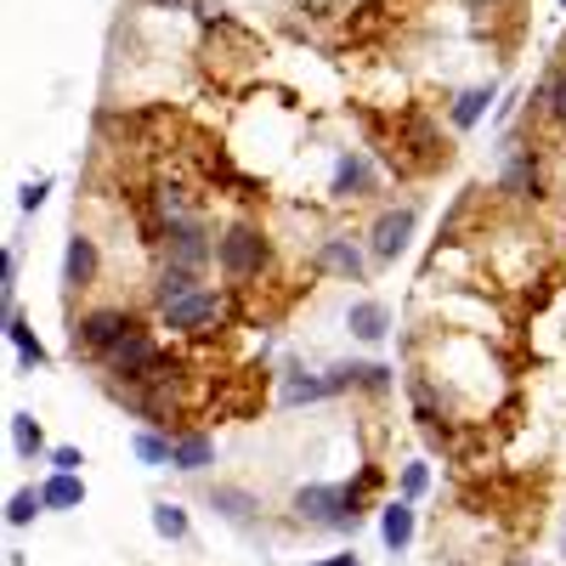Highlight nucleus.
Wrapping results in <instances>:
<instances>
[{
	"label": "nucleus",
	"instance_id": "obj_28",
	"mask_svg": "<svg viewBox=\"0 0 566 566\" xmlns=\"http://www.w3.org/2000/svg\"><path fill=\"white\" fill-rule=\"evenodd\" d=\"M80 464H85V459H80V448H57V453H52V470H69V476H74Z\"/></svg>",
	"mask_w": 566,
	"mask_h": 566
},
{
	"label": "nucleus",
	"instance_id": "obj_27",
	"mask_svg": "<svg viewBox=\"0 0 566 566\" xmlns=\"http://www.w3.org/2000/svg\"><path fill=\"white\" fill-rule=\"evenodd\" d=\"M45 193H52V181H29L18 205H23V210H40V205H45Z\"/></svg>",
	"mask_w": 566,
	"mask_h": 566
},
{
	"label": "nucleus",
	"instance_id": "obj_16",
	"mask_svg": "<svg viewBox=\"0 0 566 566\" xmlns=\"http://www.w3.org/2000/svg\"><path fill=\"white\" fill-rule=\"evenodd\" d=\"M40 493H45V510H80V499H85V482H80V476H69V470H57V476L45 482Z\"/></svg>",
	"mask_w": 566,
	"mask_h": 566
},
{
	"label": "nucleus",
	"instance_id": "obj_6",
	"mask_svg": "<svg viewBox=\"0 0 566 566\" xmlns=\"http://www.w3.org/2000/svg\"><path fill=\"white\" fill-rule=\"evenodd\" d=\"M413 205H402V210H386L380 221H374V232H368V250H374V261H397L402 250H408V239H413Z\"/></svg>",
	"mask_w": 566,
	"mask_h": 566
},
{
	"label": "nucleus",
	"instance_id": "obj_8",
	"mask_svg": "<svg viewBox=\"0 0 566 566\" xmlns=\"http://www.w3.org/2000/svg\"><path fill=\"white\" fill-rule=\"evenodd\" d=\"M328 193H335V199H368V193H374V165H368L363 154H346V159L335 165Z\"/></svg>",
	"mask_w": 566,
	"mask_h": 566
},
{
	"label": "nucleus",
	"instance_id": "obj_15",
	"mask_svg": "<svg viewBox=\"0 0 566 566\" xmlns=\"http://www.w3.org/2000/svg\"><path fill=\"white\" fill-rule=\"evenodd\" d=\"M193 290H199V272H187V266H165V272H159V283H154V301H159V306H170V301L193 295Z\"/></svg>",
	"mask_w": 566,
	"mask_h": 566
},
{
	"label": "nucleus",
	"instance_id": "obj_9",
	"mask_svg": "<svg viewBox=\"0 0 566 566\" xmlns=\"http://www.w3.org/2000/svg\"><path fill=\"white\" fill-rule=\"evenodd\" d=\"M91 277H97V239L74 232L69 255H63V283H69V290H91Z\"/></svg>",
	"mask_w": 566,
	"mask_h": 566
},
{
	"label": "nucleus",
	"instance_id": "obj_2",
	"mask_svg": "<svg viewBox=\"0 0 566 566\" xmlns=\"http://www.w3.org/2000/svg\"><path fill=\"white\" fill-rule=\"evenodd\" d=\"M136 317L125 312V306H97V312H85L80 317V328H74V346H85V352H97V357H108L114 346H125L130 335H136Z\"/></svg>",
	"mask_w": 566,
	"mask_h": 566
},
{
	"label": "nucleus",
	"instance_id": "obj_24",
	"mask_svg": "<svg viewBox=\"0 0 566 566\" xmlns=\"http://www.w3.org/2000/svg\"><path fill=\"white\" fill-rule=\"evenodd\" d=\"M216 504H221V510L232 515V522H250V510H255V504H250L244 493H232V488H221V493H216Z\"/></svg>",
	"mask_w": 566,
	"mask_h": 566
},
{
	"label": "nucleus",
	"instance_id": "obj_20",
	"mask_svg": "<svg viewBox=\"0 0 566 566\" xmlns=\"http://www.w3.org/2000/svg\"><path fill=\"white\" fill-rule=\"evenodd\" d=\"M12 448H18L23 459H34V453H45V437H40V424H34L29 413H12Z\"/></svg>",
	"mask_w": 566,
	"mask_h": 566
},
{
	"label": "nucleus",
	"instance_id": "obj_7",
	"mask_svg": "<svg viewBox=\"0 0 566 566\" xmlns=\"http://www.w3.org/2000/svg\"><path fill=\"white\" fill-rule=\"evenodd\" d=\"M165 250H170V266H187V272H199L210 261V239H205V227L199 221H170L165 227Z\"/></svg>",
	"mask_w": 566,
	"mask_h": 566
},
{
	"label": "nucleus",
	"instance_id": "obj_25",
	"mask_svg": "<svg viewBox=\"0 0 566 566\" xmlns=\"http://www.w3.org/2000/svg\"><path fill=\"white\" fill-rule=\"evenodd\" d=\"M549 114H555V119L566 125V69H560V74L549 80Z\"/></svg>",
	"mask_w": 566,
	"mask_h": 566
},
{
	"label": "nucleus",
	"instance_id": "obj_14",
	"mask_svg": "<svg viewBox=\"0 0 566 566\" xmlns=\"http://www.w3.org/2000/svg\"><path fill=\"white\" fill-rule=\"evenodd\" d=\"M380 538H386V549H408V538H413V510H408V499H402V504H386Z\"/></svg>",
	"mask_w": 566,
	"mask_h": 566
},
{
	"label": "nucleus",
	"instance_id": "obj_26",
	"mask_svg": "<svg viewBox=\"0 0 566 566\" xmlns=\"http://www.w3.org/2000/svg\"><path fill=\"white\" fill-rule=\"evenodd\" d=\"M424 482H431V470H424V464H408V470H402V493H408V499H419Z\"/></svg>",
	"mask_w": 566,
	"mask_h": 566
},
{
	"label": "nucleus",
	"instance_id": "obj_23",
	"mask_svg": "<svg viewBox=\"0 0 566 566\" xmlns=\"http://www.w3.org/2000/svg\"><path fill=\"white\" fill-rule=\"evenodd\" d=\"M154 527L165 538H187V510L181 504H154Z\"/></svg>",
	"mask_w": 566,
	"mask_h": 566
},
{
	"label": "nucleus",
	"instance_id": "obj_17",
	"mask_svg": "<svg viewBox=\"0 0 566 566\" xmlns=\"http://www.w3.org/2000/svg\"><path fill=\"white\" fill-rule=\"evenodd\" d=\"M317 397H335V386H328V374H323V380H312V374H290V380H283V402H290V408L317 402Z\"/></svg>",
	"mask_w": 566,
	"mask_h": 566
},
{
	"label": "nucleus",
	"instance_id": "obj_22",
	"mask_svg": "<svg viewBox=\"0 0 566 566\" xmlns=\"http://www.w3.org/2000/svg\"><path fill=\"white\" fill-rule=\"evenodd\" d=\"M170 453H176V442H165L154 431H136V459L142 464H170Z\"/></svg>",
	"mask_w": 566,
	"mask_h": 566
},
{
	"label": "nucleus",
	"instance_id": "obj_29",
	"mask_svg": "<svg viewBox=\"0 0 566 566\" xmlns=\"http://www.w3.org/2000/svg\"><path fill=\"white\" fill-rule=\"evenodd\" d=\"M317 566H357V555H335V560H317Z\"/></svg>",
	"mask_w": 566,
	"mask_h": 566
},
{
	"label": "nucleus",
	"instance_id": "obj_1",
	"mask_svg": "<svg viewBox=\"0 0 566 566\" xmlns=\"http://www.w3.org/2000/svg\"><path fill=\"white\" fill-rule=\"evenodd\" d=\"M295 515L312 522V527L346 533V527H357V488H323V482H312V488L295 493Z\"/></svg>",
	"mask_w": 566,
	"mask_h": 566
},
{
	"label": "nucleus",
	"instance_id": "obj_11",
	"mask_svg": "<svg viewBox=\"0 0 566 566\" xmlns=\"http://www.w3.org/2000/svg\"><path fill=\"white\" fill-rule=\"evenodd\" d=\"M346 328L357 340H386V328H391V312L380 306V301H357L352 312H346Z\"/></svg>",
	"mask_w": 566,
	"mask_h": 566
},
{
	"label": "nucleus",
	"instance_id": "obj_30",
	"mask_svg": "<svg viewBox=\"0 0 566 566\" xmlns=\"http://www.w3.org/2000/svg\"><path fill=\"white\" fill-rule=\"evenodd\" d=\"M560 7H566V0H560Z\"/></svg>",
	"mask_w": 566,
	"mask_h": 566
},
{
	"label": "nucleus",
	"instance_id": "obj_18",
	"mask_svg": "<svg viewBox=\"0 0 566 566\" xmlns=\"http://www.w3.org/2000/svg\"><path fill=\"white\" fill-rule=\"evenodd\" d=\"M493 108V85H476V91H464V97L453 103V125L459 130H470V125H476L482 114Z\"/></svg>",
	"mask_w": 566,
	"mask_h": 566
},
{
	"label": "nucleus",
	"instance_id": "obj_4",
	"mask_svg": "<svg viewBox=\"0 0 566 566\" xmlns=\"http://www.w3.org/2000/svg\"><path fill=\"white\" fill-rule=\"evenodd\" d=\"M159 317H165V328H176V335H199V328L221 323V295L216 290H193V295L159 306Z\"/></svg>",
	"mask_w": 566,
	"mask_h": 566
},
{
	"label": "nucleus",
	"instance_id": "obj_19",
	"mask_svg": "<svg viewBox=\"0 0 566 566\" xmlns=\"http://www.w3.org/2000/svg\"><path fill=\"white\" fill-rule=\"evenodd\" d=\"M210 459H216L210 437H176V453H170V464H176V470H205Z\"/></svg>",
	"mask_w": 566,
	"mask_h": 566
},
{
	"label": "nucleus",
	"instance_id": "obj_12",
	"mask_svg": "<svg viewBox=\"0 0 566 566\" xmlns=\"http://www.w3.org/2000/svg\"><path fill=\"white\" fill-rule=\"evenodd\" d=\"M317 261H323L328 272H340L346 283H357V277H363V250H357V244H346V239H323Z\"/></svg>",
	"mask_w": 566,
	"mask_h": 566
},
{
	"label": "nucleus",
	"instance_id": "obj_10",
	"mask_svg": "<svg viewBox=\"0 0 566 566\" xmlns=\"http://www.w3.org/2000/svg\"><path fill=\"white\" fill-rule=\"evenodd\" d=\"M504 193L510 199H533L538 193V159H533V148H515L510 159H504Z\"/></svg>",
	"mask_w": 566,
	"mask_h": 566
},
{
	"label": "nucleus",
	"instance_id": "obj_5",
	"mask_svg": "<svg viewBox=\"0 0 566 566\" xmlns=\"http://www.w3.org/2000/svg\"><path fill=\"white\" fill-rule=\"evenodd\" d=\"M159 357H165V352H159V346H154V340L136 328V335H130L125 346H114L103 363H108V374H114V380H148V374L159 368Z\"/></svg>",
	"mask_w": 566,
	"mask_h": 566
},
{
	"label": "nucleus",
	"instance_id": "obj_3",
	"mask_svg": "<svg viewBox=\"0 0 566 566\" xmlns=\"http://www.w3.org/2000/svg\"><path fill=\"white\" fill-rule=\"evenodd\" d=\"M216 261H221L227 277H261V266H266V239H261L255 227H232L227 239L216 244Z\"/></svg>",
	"mask_w": 566,
	"mask_h": 566
},
{
	"label": "nucleus",
	"instance_id": "obj_21",
	"mask_svg": "<svg viewBox=\"0 0 566 566\" xmlns=\"http://www.w3.org/2000/svg\"><path fill=\"white\" fill-rule=\"evenodd\" d=\"M40 510H45V493L23 488V493H12V504H7V522H12V527H23V522H34Z\"/></svg>",
	"mask_w": 566,
	"mask_h": 566
},
{
	"label": "nucleus",
	"instance_id": "obj_13",
	"mask_svg": "<svg viewBox=\"0 0 566 566\" xmlns=\"http://www.w3.org/2000/svg\"><path fill=\"white\" fill-rule=\"evenodd\" d=\"M7 340H12V352H18V363H23V368H40V363H45V346L23 328V317H18V306H12V301H7Z\"/></svg>",
	"mask_w": 566,
	"mask_h": 566
}]
</instances>
